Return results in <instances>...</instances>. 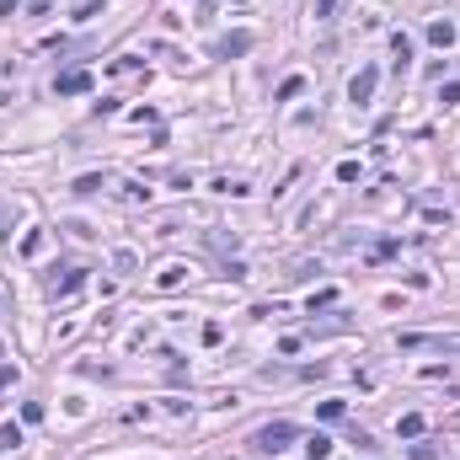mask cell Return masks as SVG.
I'll return each mask as SVG.
<instances>
[{
    "label": "cell",
    "mask_w": 460,
    "mask_h": 460,
    "mask_svg": "<svg viewBox=\"0 0 460 460\" xmlns=\"http://www.w3.org/2000/svg\"><path fill=\"white\" fill-rule=\"evenodd\" d=\"M294 439H300V428H294V423H268V428H257V434L246 439V449H252V455H263V460H279Z\"/></svg>",
    "instance_id": "1"
},
{
    "label": "cell",
    "mask_w": 460,
    "mask_h": 460,
    "mask_svg": "<svg viewBox=\"0 0 460 460\" xmlns=\"http://www.w3.org/2000/svg\"><path fill=\"white\" fill-rule=\"evenodd\" d=\"M375 86H380V70H375V64H364V70L348 81V102H359V108H364V102L375 97Z\"/></svg>",
    "instance_id": "2"
},
{
    "label": "cell",
    "mask_w": 460,
    "mask_h": 460,
    "mask_svg": "<svg viewBox=\"0 0 460 460\" xmlns=\"http://www.w3.org/2000/svg\"><path fill=\"white\" fill-rule=\"evenodd\" d=\"M86 284V268H64V279H49V300H64Z\"/></svg>",
    "instance_id": "3"
},
{
    "label": "cell",
    "mask_w": 460,
    "mask_h": 460,
    "mask_svg": "<svg viewBox=\"0 0 460 460\" xmlns=\"http://www.w3.org/2000/svg\"><path fill=\"white\" fill-rule=\"evenodd\" d=\"M54 91H59V97H81V91H91V75L86 70H64L59 81H54Z\"/></svg>",
    "instance_id": "4"
},
{
    "label": "cell",
    "mask_w": 460,
    "mask_h": 460,
    "mask_svg": "<svg viewBox=\"0 0 460 460\" xmlns=\"http://www.w3.org/2000/svg\"><path fill=\"white\" fill-rule=\"evenodd\" d=\"M252 49V33H236V38H225L219 43V59H230V54H246Z\"/></svg>",
    "instance_id": "5"
},
{
    "label": "cell",
    "mask_w": 460,
    "mask_h": 460,
    "mask_svg": "<svg viewBox=\"0 0 460 460\" xmlns=\"http://www.w3.org/2000/svg\"><path fill=\"white\" fill-rule=\"evenodd\" d=\"M428 43H439V49H449V43H455V27H449V22H434V27H428Z\"/></svg>",
    "instance_id": "6"
},
{
    "label": "cell",
    "mask_w": 460,
    "mask_h": 460,
    "mask_svg": "<svg viewBox=\"0 0 460 460\" xmlns=\"http://www.w3.org/2000/svg\"><path fill=\"white\" fill-rule=\"evenodd\" d=\"M396 434H401V439H418V434H423V418H418V412H407V418L396 423Z\"/></svg>",
    "instance_id": "7"
},
{
    "label": "cell",
    "mask_w": 460,
    "mask_h": 460,
    "mask_svg": "<svg viewBox=\"0 0 460 460\" xmlns=\"http://www.w3.org/2000/svg\"><path fill=\"white\" fill-rule=\"evenodd\" d=\"M305 455H311V460H327V455H332V439L311 434V444H305Z\"/></svg>",
    "instance_id": "8"
},
{
    "label": "cell",
    "mask_w": 460,
    "mask_h": 460,
    "mask_svg": "<svg viewBox=\"0 0 460 460\" xmlns=\"http://www.w3.org/2000/svg\"><path fill=\"white\" fill-rule=\"evenodd\" d=\"M391 49H396V64H407V59H412V38L396 33V38H391Z\"/></svg>",
    "instance_id": "9"
},
{
    "label": "cell",
    "mask_w": 460,
    "mask_h": 460,
    "mask_svg": "<svg viewBox=\"0 0 460 460\" xmlns=\"http://www.w3.org/2000/svg\"><path fill=\"white\" fill-rule=\"evenodd\" d=\"M300 91H305V81H300V75H289V81H284V86H279V102H289V97H300Z\"/></svg>",
    "instance_id": "10"
},
{
    "label": "cell",
    "mask_w": 460,
    "mask_h": 460,
    "mask_svg": "<svg viewBox=\"0 0 460 460\" xmlns=\"http://www.w3.org/2000/svg\"><path fill=\"white\" fill-rule=\"evenodd\" d=\"M22 444V428H0V449H16Z\"/></svg>",
    "instance_id": "11"
},
{
    "label": "cell",
    "mask_w": 460,
    "mask_h": 460,
    "mask_svg": "<svg viewBox=\"0 0 460 460\" xmlns=\"http://www.w3.org/2000/svg\"><path fill=\"white\" fill-rule=\"evenodd\" d=\"M338 11V0H316V16H332Z\"/></svg>",
    "instance_id": "12"
},
{
    "label": "cell",
    "mask_w": 460,
    "mask_h": 460,
    "mask_svg": "<svg viewBox=\"0 0 460 460\" xmlns=\"http://www.w3.org/2000/svg\"><path fill=\"white\" fill-rule=\"evenodd\" d=\"M412 460H439V449H412Z\"/></svg>",
    "instance_id": "13"
},
{
    "label": "cell",
    "mask_w": 460,
    "mask_h": 460,
    "mask_svg": "<svg viewBox=\"0 0 460 460\" xmlns=\"http://www.w3.org/2000/svg\"><path fill=\"white\" fill-rule=\"evenodd\" d=\"M0 241H6V204H0Z\"/></svg>",
    "instance_id": "14"
}]
</instances>
